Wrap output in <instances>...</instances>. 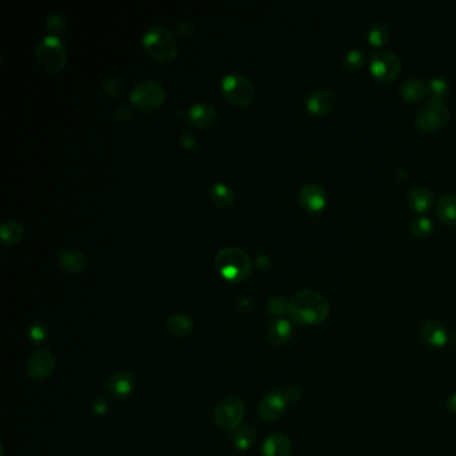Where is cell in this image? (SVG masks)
Here are the masks:
<instances>
[{
	"instance_id": "obj_24",
	"label": "cell",
	"mask_w": 456,
	"mask_h": 456,
	"mask_svg": "<svg viewBox=\"0 0 456 456\" xmlns=\"http://www.w3.org/2000/svg\"><path fill=\"white\" fill-rule=\"evenodd\" d=\"M209 197H210V201L213 202L218 208L232 206L234 198H236L234 191L229 188L227 184H222V182H217L215 185H212V188L209 190Z\"/></svg>"
},
{
	"instance_id": "obj_9",
	"label": "cell",
	"mask_w": 456,
	"mask_h": 456,
	"mask_svg": "<svg viewBox=\"0 0 456 456\" xmlns=\"http://www.w3.org/2000/svg\"><path fill=\"white\" fill-rule=\"evenodd\" d=\"M450 118V108L442 99H429L416 114V126L423 132L441 129Z\"/></svg>"
},
{
	"instance_id": "obj_6",
	"label": "cell",
	"mask_w": 456,
	"mask_h": 456,
	"mask_svg": "<svg viewBox=\"0 0 456 456\" xmlns=\"http://www.w3.org/2000/svg\"><path fill=\"white\" fill-rule=\"evenodd\" d=\"M221 89L229 102L240 108L248 106L255 96L253 83L240 72L225 75L221 81Z\"/></svg>"
},
{
	"instance_id": "obj_13",
	"label": "cell",
	"mask_w": 456,
	"mask_h": 456,
	"mask_svg": "<svg viewBox=\"0 0 456 456\" xmlns=\"http://www.w3.org/2000/svg\"><path fill=\"white\" fill-rule=\"evenodd\" d=\"M337 103V95L331 89H317L310 93L305 101L309 113L316 115H324L331 113Z\"/></svg>"
},
{
	"instance_id": "obj_14",
	"label": "cell",
	"mask_w": 456,
	"mask_h": 456,
	"mask_svg": "<svg viewBox=\"0 0 456 456\" xmlns=\"http://www.w3.org/2000/svg\"><path fill=\"white\" fill-rule=\"evenodd\" d=\"M327 191L317 184H307L298 193V201L309 212H319L327 203Z\"/></svg>"
},
{
	"instance_id": "obj_31",
	"label": "cell",
	"mask_w": 456,
	"mask_h": 456,
	"mask_svg": "<svg viewBox=\"0 0 456 456\" xmlns=\"http://www.w3.org/2000/svg\"><path fill=\"white\" fill-rule=\"evenodd\" d=\"M123 90H125L123 82L117 77H108L106 81L103 82V91L111 98H121Z\"/></svg>"
},
{
	"instance_id": "obj_16",
	"label": "cell",
	"mask_w": 456,
	"mask_h": 456,
	"mask_svg": "<svg viewBox=\"0 0 456 456\" xmlns=\"http://www.w3.org/2000/svg\"><path fill=\"white\" fill-rule=\"evenodd\" d=\"M422 340L431 348H442L448 341V334L442 324L436 320H427L420 329Z\"/></svg>"
},
{
	"instance_id": "obj_38",
	"label": "cell",
	"mask_w": 456,
	"mask_h": 456,
	"mask_svg": "<svg viewBox=\"0 0 456 456\" xmlns=\"http://www.w3.org/2000/svg\"><path fill=\"white\" fill-rule=\"evenodd\" d=\"M447 408L450 410V412L456 414V393L451 395V398L448 399V402H447Z\"/></svg>"
},
{
	"instance_id": "obj_35",
	"label": "cell",
	"mask_w": 456,
	"mask_h": 456,
	"mask_svg": "<svg viewBox=\"0 0 456 456\" xmlns=\"http://www.w3.org/2000/svg\"><path fill=\"white\" fill-rule=\"evenodd\" d=\"M113 115L118 121H126V120H129L132 117V111L127 106H120V108H114Z\"/></svg>"
},
{
	"instance_id": "obj_12",
	"label": "cell",
	"mask_w": 456,
	"mask_h": 456,
	"mask_svg": "<svg viewBox=\"0 0 456 456\" xmlns=\"http://www.w3.org/2000/svg\"><path fill=\"white\" fill-rule=\"evenodd\" d=\"M286 404H288V399L285 393H282L280 391H270L260 403L258 414L261 416V419L267 422L277 420L284 414Z\"/></svg>"
},
{
	"instance_id": "obj_4",
	"label": "cell",
	"mask_w": 456,
	"mask_h": 456,
	"mask_svg": "<svg viewBox=\"0 0 456 456\" xmlns=\"http://www.w3.org/2000/svg\"><path fill=\"white\" fill-rule=\"evenodd\" d=\"M35 61L38 66L49 74H58L66 66L68 50L65 43L56 35H47L35 49Z\"/></svg>"
},
{
	"instance_id": "obj_22",
	"label": "cell",
	"mask_w": 456,
	"mask_h": 456,
	"mask_svg": "<svg viewBox=\"0 0 456 456\" xmlns=\"http://www.w3.org/2000/svg\"><path fill=\"white\" fill-rule=\"evenodd\" d=\"M166 327H167V331L170 335L175 336L177 338H182V337H186L193 331L194 324L186 315L175 313L167 317Z\"/></svg>"
},
{
	"instance_id": "obj_36",
	"label": "cell",
	"mask_w": 456,
	"mask_h": 456,
	"mask_svg": "<svg viewBox=\"0 0 456 456\" xmlns=\"http://www.w3.org/2000/svg\"><path fill=\"white\" fill-rule=\"evenodd\" d=\"M94 411L95 414H103V412H106L108 411V404L105 403L103 399L95 400Z\"/></svg>"
},
{
	"instance_id": "obj_26",
	"label": "cell",
	"mask_w": 456,
	"mask_h": 456,
	"mask_svg": "<svg viewBox=\"0 0 456 456\" xmlns=\"http://www.w3.org/2000/svg\"><path fill=\"white\" fill-rule=\"evenodd\" d=\"M255 441V429L252 426H243L233 435V442L239 450H248Z\"/></svg>"
},
{
	"instance_id": "obj_3",
	"label": "cell",
	"mask_w": 456,
	"mask_h": 456,
	"mask_svg": "<svg viewBox=\"0 0 456 456\" xmlns=\"http://www.w3.org/2000/svg\"><path fill=\"white\" fill-rule=\"evenodd\" d=\"M144 49L154 61L167 63L173 61L178 51V46L173 32L165 26H153L144 35Z\"/></svg>"
},
{
	"instance_id": "obj_30",
	"label": "cell",
	"mask_w": 456,
	"mask_h": 456,
	"mask_svg": "<svg viewBox=\"0 0 456 456\" xmlns=\"http://www.w3.org/2000/svg\"><path fill=\"white\" fill-rule=\"evenodd\" d=\"M364 62V54L359 49H352L344 55L343 66L348 70H356L360 68Z\"/></svg>"
},
{
	"instance_id": "obj_28",
	"label": "cell",
	"mask_w": 456,
	"mask_h": 456,
	"mask_svg": "<svg viewBox=\"0 0 456 456\" xmlns=\"http://www.w3.org/2000/svg\"><path fill=\"white\" fill-rule=\"evenodd\" d=\"M410 229L417 237H423V236L429 234L431 229H432L431 218L427 215H417L412 220Z\"/></svg>"
},
{
	"instance_id": "obj_18",
	"label": "cell",
	"mask_w": 456,
	"mask_h": 456,
	"mask_svg": "<svg viewBox=\"0 0 456 456\" xmlns=\"http://www.w3.org/2000/svg\"><path fill=\"white\" fill-rule=\"evenodd\" d=\"M399 93L407 101H420L429 94V83L420 77H410L402 82Z\"/></svg>"
},
{
	"instance_id": "obj_17",
	"label": "cell",
	"mask_w": 456,
	"mask_h": 456,
	"mask_svg": "<svg viewBox=\"0 0 456 456\" xmlns=\"http://www.w3.org/2000/svg\"><path fill=\"white\" fill-rule=\"evenodd\" d=\"M292 452V443L282 432H274L269 435L262 444L264 456H289Z\"/></svg>"
},
{
	"instance_id": "obj_11",
	"label": "cell",
	"mask_w": 456,
	"mask_h": 456,
	"mask_svg": "<svg viewBox=\"0 0 456 456\" xmlns=\"http://www.w3.org/2000/svg\"><path fill=\"white\" fill-rule=\"evenodd\" d=\"M137 386L135 377L132 372L121 371L111 376L105 384V391L110 399L114 400H125L129 398Z\"/></svg>"
},
{
	"instance_id": "obj_1",
	"label": "cell",
	"mask_w": 456,
	"mask_h": 456,
	"mask_svg": "<svg viewBox=\"0 0 456 456\" xmlns=\"http://www.w3.org/2000/svg\"><path fill=\"white\" fill-rule=\"evenodd\" d=\"M329 303L324 296L313 289H301L289 300L288 313L292 320L305 325H317L329 316Z\"/></svg>"
},
{
	"instance_id": "obj_10",
	"label": "cell",
	"mask_w": 456,
	"mask_h": 456,
	"mask_svg": "<svg viewBox=\"0 0 456 456\" xmlns=\"http://www.w3.org/2000/svg\"><path fill=\"white\" fill-rule=\"evenodd\" d=\"M55 364V355L50 349H37L28 357L26 374L31 380H43L54 372Z\"/></svg>"
},
{
	"instance_id": "obj_19",
	"label": "cell",
	"mask_w": 456,
	"mask_h": 456,
	"mask_svg": "<svg viewBox=\"0 0 456 456\" xmlns=\"http://www.w3.org/2000/svg\"><path fill=\"white\" fill-rule=\"evenodd\" d=\"M217 113L213 105L208 102H200L189 108V120L200 129H206L212 126L215 121Z\"/></svg>"
},
{
	"instance_id": "obj_2",
	"label": "cell",
	"mask_w": 456,
	"mask_h": 456,
	"mask_svg": "<svg viewBox=\"0 0 456 456\" xmlns=\"http://www.w3.org/2000/svg\"><path fill=\"white\" fill-rule=\"evenodd\" d=\"M215 269L227 281L239 284L246 280L252 270L248 253L237 246H225L215 255Z\"/></svg>"
},
{
	"instance_id": "obj_21",
	"label": "cell",
	"mask_w": 456,
	"mask_h": 456,
	"mask_svg": "<svg viewBox=\"0 0 456 456\" xmlns=\"http://www.w3.org/2000/svg\"><path fill=\"white\" fill-rule=\"evenodd\" d=\"M291 335H292V325L291 322L284 319L270 324L267 332L269 343L274 347H281L284 344H286L291 338Z\"/></svg>"
},
{
	"instance_id": "obj_15",
	"label": "cell",
	"mask_w": 456,
	"mask_h": 456,
	"mask_svg": "<svg viewBox=\"0 0 456 456\" xmlns=\"http://www.w3.org/2000/svg\"><path fill=\"white\" fill-rule=\"evenodd\" d=\"M58 264L66 273L78 274L87 268V257L80 249L68 248L58 255Z\"/></svg>"
},
{
	"instance_id": "obj_32",
	"label": "cell",
	"mask_w": 456,
	"mask_h": 456,
	"mask_svg": "<svg viewBox=\"0 0 456 456\" xmlns=\"http://www.w3.org/2000/svg\"><path fill=\"white\" fill-rule=\"evenodd\" d=\"M429 83V94H432V98H435V99H442V96L447 94L448 87H450L448 82L442 77H435Z\"/></svg>"
},
{
	"instance_id": "obj_23",
	"label": "cell",
	"mask_w": 456,
	"mask_h": 456,
	"mask_svg": "<svg viewBox=\"0 0 456 456\" xmlns=\"http://www.w3.org/2000/svg\"><path fill=\"white\" fill-rule=\"evenodd\" d=\"M408 202L416 212H426L433 203V194L424 186H415L408 193Z\"/></svg>"
},
{
	"instance_id": "obj_29",
	"label": "cell",
	"mask_w": 456,
	"mask_h": 456,
	"mask_svg": "<svg viewBox=\"0 0 456 456\" xmlns=\"http://www.w3.org/2000/svg\"><path fill=\"white\" fill-rule=\"evenodd\" d=\"M289 309V301L284 296H272L268 301V310L273 316H282Z\"/></svg>"
},
{
	"instance_id": "obj_33",
	"label": "cell",
	"mask_w": 456,
	"mask_h": 456,
	"mask_svg": "<svg viewBox=\"0 0 456 456\" xmlns=\"http://www.w3.org/2000/svg\"><path fill=\"white\" fill-rule=\"evenodd\" d=\"M65 25H66V23H65V19H63V18H62L59 14L51 15L50 19L47 20V28H49L50 31H54V32L63 30V28H65Z\"/></svg>"
},
{
	"instance_id": "obj_8",
	"label": "cell",
	"mask_w": 456,
	"mask_h": 456,
	"mask_svg": "<svg viewBox=\"0 0 456 456\" xmlns=\"http://www.w3.org/2000/svg\"><path fill=\"white\" fill-rule=\"evenodd\" d=\"M369 70L379 81H393L402 70V61L393 51L380 49L369 56Z\"/></svg>"
},
{
	"instance_id": "obj_34",
	"label": "cell",
	"mask_w": 456,
	"mask_h": 456,
	"mask_svg": "<svg viewBox=\"0 0 456 456\" xmlns=\"http://www.w3.org/2000/svg\"><path fill=\"white\" fill-rule=\"evenodd\" d=\"M30 335H31V338L35 340V341H43L46 338V336H47L46 327L42 325V324H34V325H31Z\"/></svg>"
},
{
	"instance_id": "obj_37",
	"label": "cell",
	"mask_w": 456,
	"mask_h": 456,
	"mask_svg": "<svg viewBox=\"0 0 456 456\" xmlns=\"http://www.w3.org/2000/svg\"><path fill=\"white\" fill-rule=\"evenodd\" d=\"M300 395L301 393H300V391L297 388L288 389V392L285 393L288 402H297L300 399Z\"/></svg>"
},
{
	"instance_id": "obj_5",
	"label": "cell",
	"mask_w": 456,
	"mask_h": 456,
	"mask_svg": "<svg viewBox=\"0 0 456 456\" xmlns=\"http://www.w3.org/2000/svg\"><path fill=\"white\" fill-rule=\"evenodd\" d=\"M166 93L160 82L145 80L137 83L130 91V102L135 108L144 113H153L161 108Z\"/></svg>"
},
{
	"instance_id": "obj_25",
	"label": "cell",
	"mask_w": 456,
	"mask_h": 456,
	"mask_svg": "<svg viewBox=\"0 0 456 456\" xmlns=\"http://www.w3.org/2000/svg\"><path fill=\"white\" fill-rule=\"evenodd\" d=\"M25 228L20 222L15 220H7L0 227V237L4 243L15 245L23 239Z\"/></svg>"
},
{
	"instance_id": "obj_7",
	"label": "cell",
	"mask_w": 456,
	"mask_h": 456,
	"mask_svg": "<svg viewBox=\"0 0 456 456\" xmlns=\"http://www.w3.org/2000/svg\"><path fill=\"white\" fill-rule=\"evenodd\" d=\"M215 424L221 429L233 431L237 429L245 416V404L237 396H228L215 405Z\"/></svg>"
},
{
	"instance_id": "obj_27",
	"label": "cell",
	"mask_w": 456,
	"mask_h": 456,
	"mask_svg": "<svg viewBox=\"0 0 456 456\" xmlns=\"http://www.w3.org/2000/svg\"><path fill=\"white\" fill-rule=\"evenodd\" d=\"M389 28L384 22H375L368 31V41L375 46L384 44L388 41Z\"/></svg>"
},
{
	"instance_id": "obj_20",
	"label": "cell",
	"mask_w": 456,
	"mask_h": 456,
	"mask_svg": "<svg viewBox=\"0 0 456 456\" xmlns=\"http://www.w3.org/2000/svg\"><path fill=\"white\" fill-rule=\"evenodd\" d=\"M438 218L448 225H456V193L444 194L435 206Z\"/></svg>"
}]
</instances>
